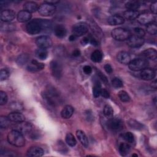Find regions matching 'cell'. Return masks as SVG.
Listing matches in <instances>:
<instances>
[{"label":"cell","instance_id":"cell-50","mask_svg":"<svg viewBox=\"0 0 157 157\" xmlns=\"http://www.w3.org/2000/svg\"><path fill=\"white\" fill-rule=\"evenodd\" d=\"M101 96L104 98H109L110 97V93L107 90L102 89L101 91Z\"/></svg>","mask_w":157,"mask_h":157},{"label":"cell","instance_id":"cell-41","mask_svg":"<svg viewBox=\"0 0 157 157\" xmlns=\"http://www.w3.org/2000/svg\"><path fill=\"white\" fill-rule=\"evenodd\" d=\"M147 31L151 34V35H155L157 33V26L155 23H151L150 24H148L147 27Z\"/></svg>","mask_w":157,"mask_h":157},{"label":"cell","instance_id":"cell-60","mask_svg":"<svg viewBox=\"0 0 157 157\" xmlns=\"http://www.w3.org/2000/svg\"><path fill=\"white\" fill-rule=\"evenodd\" d=\"M156 97H155V98H154V99H153V102H154V104H155V105H156Z\"/></svg>","mask_w":157,"mask_h":157},{"label":"cell","instance_id":"cell-20","mask_svg":"<svg viewBox=\"0 0 157 157\" xmlns=\"http://www.w3.org/2000/svg\"><path fill=\"white\" fill-rule=\"evenodd\" d=\"M8 118L11 121L15 122V123H20L24 121L25 120V116L20 113L19 112H13L8 115Z\"/></svg>","mask_w":157,"mask_h":157},{"label":"cell","instance_id":"cell-47","mask_svg":"<svg viewBox=\"0 0 157 157\" xmlns=\"http://www.w3.org/2000/svg\"><path fill=\"white\" fill-rule=\"evenodd\" d=\"M7 94L2 91H0V105H2L5 104L7 101Z\"/></svg>","mask_w":157,"mask_h":157},{"label":"cell","instance_id":"cell-59","mask_svg":"<svg viewBox=\"0 0 157 157\" xmlns=\"http://www.w3.org/2000/svg\"><path fill=\"white\" fill-rule=\"evenodd\" d=\"M76 38H77V36H75L74 34H71L70 36H69V40H70V41H74V40H75V39H76Z\"/></svg>","mask_w":157,"mask_h":157},{"label":"cell","instance_id":"cell-21","mask_svg":"<svg viewBox=\"0 0 157 157\" xmlns=\"http://www.w3.org/2000/svg\"><path fill=\"white\" fill-rule=\"evenodd\" d=\"M142 55L146 59L155 60L157 58V52L155 49L150 48L143 51L142 52Z\"/></svg>","mask_w":157,"mask_h":157},{"label":"cell","instance_id":"cell-45","mask_svg":"<svg viewBox=\"0 0 157 157\" xmlns=\"http://www.w3.org/2000/svg\"><path fill=\"white\" fill-rule=\"evenodd\" d=\"M133 33L134 36L143 37L145 36V31L143 29L139 27H136L133 29Z\"/></svg>","mask_w":157,"mask_h":157},{"label":"cell","instance_id":"cell-37","mask_svg":"<svg viewBox=\"0 0 157 157\" xmlns=\"http://www.w3.org/2000/svg\"><path fill=\"white\" fill-rule=\"evenodd\" d=\"M104 115L108 118L113 117V110L112 107L109 105H105L104 107Z\"/></svg>","mask_w":157,"mask_h":157},{"label":"cell","instance_id":"cell-48","mask_svg":"<svg viewBox=\"0 0 157 157\" xmlns=\"http://www.w3.org/2000/svg\"><path fill=\"white\" fill-rule=\"evenodd\" d=\"M97 74L98 75V77H99V78H101V80L105 83H107L108 80L107 78L106 77V76L105 75H104L100 71H97Z\"/></svg>","mask_w":157,"mask_h":157},{"label":"cell","instance_id":"cell-46","mask_svg":"<svg viewBox=\"0 0 157 157\" xmlns=\"http://www.w3.org/2000/svg\"><path fill=\"white\" fill-rule=\"evenodd\" d=\"M9 75H10V73L7 69H1V72H0V79H1V80L3 81V80H5L7 79L9 77Z\"/></svg>","mask_w":157,"mask_h":157},{"label":"cell","instance_id":"cell-34","mask_svg":"<svg viewBox=\"0 0 157 157\" xmlns=\"http://www.w3.org/2000/svg\"><path fill=\"white\" fill-rule=\"evenodd\" d=\"M102 88L101 83L99 82H96L94 83V85L93 88V95L94 98H98L101 95V91Z\"/></svg>","mask_w":157,"mask_h":157},{"label":"cell","instance_id":"cell-7","mask_svg":"<svg viewBox=\"0 0 157 157\" xmlns=\"http://www.w3.org/2000/svg\"><path fill=\"white\" fill-rule=\"evenodd\" d=\"M56 11V7L55 5H52L47 2H44L41 4L38 9L39 13L44 17L51 16Z\"/></svg>","mask_w":157,"mask_h":157},{"label":"cell","instance_id":"cell-18","mask_svg":"<svg viewBox=\"0 0 157 157\" xmlns=\"http://www.w3.org/2000/svg\"><path fill=\"white\" fill-rule=\"evenodd\" d=\"M117 60L121 64H129L131 61V57L129 53L126 52L121 51L117 54Z\"/></svg>","mask_w":157,"mask_h":157},{"label":"cell","instance_id":"cell-14","mask_svg":"<svg viewBox=\"0 0 157 157\" xmlns=\"http://www.w3.org/2000/svg\"><path fill=\"white\" fill-rule=\"evenodd\" d=\"M156 72L154 69L151 68H145L141 71L140 77L142 79L145 80H150L155 77Z\"/></svg>","mask_w":157,"mask_h":157},{"label":"cell","instance_id":"cell-55","mask_svg":"<svg viewBox=\"0 0 157 157\" xmlns=\"http://www.w3.org/2000/svg\"><path fill=\"white\" fill-rule=\"evenodd\" d=\"M86 118L88 121H92L93 120V117L91 112H90V110H87L86 112Z\"/></svg>","mask_w":157,"mask_h":157},{"label":"cell","instance_id":"cell-33","mask_svg":"<svg viewBox=\"0 0 157 157\" xmlns=\"http://www.w3.org/2000/svg\"><path fill=\"white\" fill-rule=\"evenodd\" d=\"M65 140H66V144L70 147H74L76 145L77 141L74 135L72 133H70V132L67 133L66 136Z\"/></svg>","mask_w":157,"mask_h":157},{"label":"cell","instance_id":"cell-39","mask_svg":"<svg viewBox=\"0 0 157 157\" xmlns=\"http://www.w3.org/2000/svg\"><path fill=\"white\" fill-rule=\"evenodd\" d=\"M118 97L121 101L123 102H127L130 101V96L128 93L124 90H121L118 93Z\"/></svg>","mask_w":157,"mask_h":157},{"label":"cell","instance_id":"cell-38","mask_svg":"<svg viewBox=\"0 0 157 157\" xmlns=\"http://www.w3.org/2000/svg\"><path fill=\"white\" fill-rule=\"evenodd\" d=\"M10 120L8 117L1 116L0 117V126L1 128H7L10 124Z\"/></svg>","mask_w":157,"mask_h":157},{"label":"cell","instance_id":"cell-22","mask_svg":"<svg viewBox=\"0 0 157 157\" xmlns=\"http://www.w3.org/2000/svg\"><path fill=\"white\" fill-rule=\"evenodd\" d=\"M76 136L80 142L85 147H88L89 145V142L88 138L85 134V132L81 130H77L76 131Z\"/></svg>","mask_w":157,"mask_h":157},{"label":"cell","instance_id":"cell-29","mask_svg":"<svg viewBox=\"0 0 157 157\" xmlns=\"http://www.w3.org/2000/svg\"><path fill=\"white\" fill-rule=\"evenodd\" d=\"M140 4L138 1H129L126 3L125 7L129 10L137 11V10L140 7Z\"/></svg>","mask_w":157,"mask_h":157},{"label":"cell","instance_id":"cell-2","mask_svg":"<svg viewBox=\"0 0 157 157\" xmlns=\"http://www.w3.org/2000/svg\"><path fill=\"white\" fill-rule=\"evenodd\" d=\"M42 95L48 105L55 107L57 104V98L59 97V92L55 88L49 86L46 91L42 93Z\"/></svg>","mask_w":157,"mask_h":157},{"label":"cell","instance_id":"cell-9","mask_svg":"<svg viewBox=\"0 0 157 157\" xmlns=\"http://www.w3.org/2000/svg\"><path fill=\"white\" fill-rule=\"evenodd\" d=\"M51 72L56 78H60L63 74V68L61 64L56 60H52L50 64Z\"/></svg>","mask_w":157,"mask_h":157},{"label":"cell","instance_id":"cell-17","mask_svg":"<svg viewBox=\"0 0 157 157\" xmlns=\"http://www.w3.org/2000/svg\"><path fill=\"white\" fill-rule=\"evenodd\" d=\"M44 64L42 63H40L37 60H32L31 63L27 66L26 69L28 71L31 72H36L43 69Z\"/></svg>","mask_w":157,"mask_h":157},{"label":"cell","instance_id":"cell-58","mask_svg":"<svg viewBox=\"0 0 157 157\" xmlns=\"http://www.w3.org/2000/svg\"><path fill=\"white\" fill-rule=\"evenodd\" d=\"M45 2H47V3L52 4V5H55V4L58 3L59 1H45Z\"/></svg>","mask_w":157,"mask_h":157},{"label":"cell","instance_id":"cell-25","mask_svg":"<svg viewBox=\"0 0 157 157\" xmlns=\"http://www.w3.org/2000/svg\"><path fill=\"white\" fill-rule=\"evenodd\" d=\"M24 10H26L29 13L34 12L37 10H38L39 7L37 3L33 1H28L24 4L23 5Z\"/></svg>","mask_w":157,"mask_h":157},{"label":"cell","instance_id":"cell-32","mask_svg":"<svg viewBox=\"0 0 157 157\" xmlns=\"http://www.w3.org/2000/svg\"><path fill=\"white\" fill-rule=\"evenodd\" d=\"M91 59L95 63L101 62L102 59V53L101 51L98 50H96L92 52L91 55Z\"/></svg>","mask_w":157,"mask_h":157},{"label":"cell","instance_id":"cell-53","mask_svg":"<svg viewBox=\"0 0 157 157\" xmlns=\"http://www.w3.org/2000/svg\"><path fill=\"white\" fill-rule=\"evenodd\" d=\"M81 44L82 45H85L87 44H88L90 42V37H84L80 41Z\"/></svg>","mask_w":157,"mask_h":157},{"label":"cell","instance_id":"cell-26","mask_svg":"<svg viewBox=\"0 0 157 157\" xmlns=\"http://www.w3.org/2000/svg\"><path fill=\"white\" fill-rule=\"evenodd\" d=\"M55 36L58 38H63L66 36L67 31L66 28L63 25H57L54 29Z\"/></svg>","mask_w":157,"mask_h":157},{"label":"cell","instance_id":"cell-15","mask_svg":"<svg viewBox=\"0 0 157 157\" xmlns=\"http://www.w3.org/2000/svg\"><path fill=\"white\" fill-rule=\"evenodd\" d=\"M15 17V12L12 10L6 9L1 11V20L4 22H10Z\"/></svg>","mask_w":157,"mask_h":157},{"label":"cell","instance_id":"cell-16","mask_svg":"<svg viewBox=\"0 0 157 157\" xmlns=\"http://www.w3.org/2000/svg\"><path fill=\"white\" fill-rule=\"evenodd\" d=\"M44 154V150L39 147H32L28 149L27 151V156L30 157H40Z\"/></svg>","mask_w":157,"mask_h":157},{"label":"cell","instance_id":"cell-19","mask_svg":"<svg viewBox=\"0 0 157 157\" xmlns=\"http://www.w3.org/2000/svg\"><path fill=\"white\" fill-rule=\"evenodd\" d=\"M107 22L110 25H119L124 23V19L122 16H120L119 15H113L109 17Z\"/></svg>","mask_w":157,"mask_h":157},{"label":"cell","instance_id":"cell-52","mask_svg":"<svg viewBox=\"0 0 157 157\" xmlns=\"http://www.w3.org/2000/svg\"><path fill=\"white\" fill-rule=\"evenodd\" d=\"M104 68L105 71H106V72H107L108 74H111L113 72V68L111 66V65L109 64H105Z\"/></svg>","mask_w":157,"mask_h":157},{"label":"cell","instance_id":"cell-51","mask_svg":"<svg viewBox=\"0 0 157 157\" xmlns=\"http://www.w3.org/2000/svg\"><path fill=\"white\" fill-rule=\"evenodd\" d=\"M150 10L153 13L156 14L157 12V2H154L150 5Z\"/></svg>","mask_w":157,"mask_h":157},{"label":"cell","instance_id":"cell-5","mask_svg":"<svg viewBox=\"0 0 157 157\" xmlns=\"http://www.w3.org/2000/svg\"><path fill=\"white\" fill-rule=\"evenodd\" d=\"M26 30L29 34H36L40 33L42 29V26L39 19H35L29 21L26 26Z\"/></svg>","mask_w":157,"mask_h":157},{"label":"cell","instance_id":"cell-8","mask_svg":"<svg viewBox=\"0 0 157 157\" xmlns=\"http://www.w3.org/2000/svg\"><path fill=\"white\" fill-rule=\"evenodd\" d=\"M88 31V25L85 22H79L72 27V33L77 37H80L86 34Z\"/></svg>","mask_w":157,"mask_h":157},{"label":"cell","instance_id":"cell-56","mask_svg":"<svg viewBox=\"0 0 157 157\" xmlns=\"http://www.w3.org/2000/svg\"><path fill=\"white\" fill-rule=\"evenodd\" d=\"M80 51L78 50V49H75L73 52H72V56H74V57H78V56H79L80 55Z\"/></svg>","mask_w":157,"mask_h":157},{"label":"cell","instance_id":"cell-40","mask_svg":"<svg viewBox=\"0 0 157 157\" xmlns=\"http://www.w3.org/2000/svg\"><path fill=\"white\" fill-rule=\"evenodd\" d=\"M123 138L128 143H133L134 142V136L131 132H126L123 134Z\"/></svg>","mask_w":157,"mask_h":157},{"label":"cell","instance_id":"cell-6","mask_svg":"<svg viewBox=\"0 0 157 157\" xmlns=\"http://www.w3.org/2000/svg\"><path fill=\"white\" fill-rule=\"evenodd\" d=\"M106 126L108 129L113 131H120L123 128V124L122 120L119 118H108L106 122Z\"/></svg>","mask_w":157,"mask_h":157},{"label":"cell","instance_id":"cell-30","mask_svg":"<svg viewBox=\"0 0 157 157\" xmlns=\"http://www.w3.org/2000/svg\"><path fill=\"white\" fill-rule=\"evenodd\" d=\"M128 124L130 128L136 130H141L144 128V125L142 124L133 119L129 120L128 121Z\"/></svg>","mask_w":157,"mask_h":157},{"label":"cell","instance_id":"cell-13","mask_svg":"<svg viewBox=\"0 0 157 157\" xmlns=\"http://www.w3.org/2000/svg\"><path fill=\"white\" fill-rule=\"evenodd\" d=\"M145 40L143 37H140L134 35H131L127 40V44L132 48H138L143 45Z\"/></svg>","mask_w":157,"mask_h":157},{"label":"cell","instance_id":"cell-44","mask_svg":"<svg viewBox=\"0 0 157 157\" xmlns=\"http://www.w3.org/2000/svg\"><path fill=\"white\" fill-rule=\"evenodd\" d=\"M112 85L115 88H121L123 86L122 80L117 77H115L112 80Z\"/></svg>","mask_w":157,"mask_h":157},{"label":"cell","instance_id":"cell-23","mask_svg":"<svg viewBox=\"0 0 157 157\" xmlns=\"http://www.w3.org/2000/svg\"><path fill=\"white\" fill-rule=\"evenodd\" d=\"M74 111V108L71 105H67L64 107V108L62 109L61 112V117L64 119L69 118L72 115Z\"/></svg>","mask_w":157,"mask_h":157},{"label":"cell","instance_id":"cell-49","mask_svg":"<svg viewBox=\"0 0 157 157\" xmlns=\"http://www.w3.org/2000/svg\"><path fill=\"white\" fill-rule=\"evenodd\" d=\"M83 71L85 74L90 75L92 72V68L88 65H85L83 67Z\"/></svg>","mask_w":157,"mask_h":157},{"label":"cell","instance_id":"cell-3","mask_svg":"<svg viewBox=\"0 0 157 157\" xmlns=\"http://www.w3.org/2000/svg\"><path fill=\"white\" fill-rule=\"evenodd\" d=\"M112 37L118 41H123L128 40L131 36V32L123 28H117L113 29L111 32Z\"/></svg>","mask_w":157,"mask_h":157},{"label":"cell","instance_id":"cell-11","mask_svg":"<svg viewBox=\"0 0 157 157\" xmlns=\"http://www.w3.org/2000/svg\"><path fill=\"white\" fill-rule=\"evenodd\" d=\"M13 129H15L21 133L27 134L31 132L33 129V125L28 122L22 121L20 123H17V124L14 126Z\"/></svg>","mask_w":157,"mask_h":157},{"label":"cell","instance_id":"cell-4","mask_svg":"<svg viewBox=\"0 0 157 157\" xmlns=\"http://www.w3.org/2000/svg\"><path fill=\"white\" fill-rule=\"evenodd\" d=\"M128 64L131 70L134 71H139L147 68L148 65V62L145 59L135 58L131 60Z\"/></svg>","mask_w":157,"mask_h":157},{"label":"cell","instance_id":"cell-31","mask_svg":"<svg viewBox=\"0 0 157 157\" xmlns=\"http://www.w3.org/2000/svg\"><path fill=\"white\" fill-rule=\"evenodd\" d=\"M35 54L36 56L41 60L45 59L48 56L47 50L45 48H39L38 49H37L35 52Z\"/></svg>","mask_w":157,"mask_h":157},{"label":"cell","instance_id":"cell-57","mask_svg":"<svg viewBox=\"0 0 157 157\" xmlns=\"http://www.w3.org/2000/svg\"><path fill=\"white\" fill-rule=\"evenodd\" d=\"M150 86H151V87L152 88L156 89V88H157V82H156V80H153V81L151 83Z\"/></svg>","mask_w":157,"mask_h":157},{"label":"cell","instance_id":"cell-27","mask_svg":"<svg viewBox=\"0 0 157 157\" xmlns=\"http://www.w3.org/2000/svg\"><path fill=\"white\" fill-rule=\"evenodd\" d=\"M139 15V14L137 11L127 10L126 11L123 12V15L122 17L124 18V19H126L128 20H132L137 18Z\"/></svg>","mask_w":157,"mask_h":157},{"label":"cell","instance_id":"cell-28","mask_svg":"<svg viewBox=\"0 0 157 157\" xmlns=\"http://www.w3.org/2000/svg\"><path fill=\"white\" fill-rule=\"evenodd\" d=\"M119 152L120 154L123 156H126L131 150V146L128 143H121L119 145Z\"/></svg>","mask_w":157,"mask_h":157},{"label":"cell","instance_id":"cell-54","mask_svg":"<svg viewBox=\"0 0 157 157\" xmlns=\"http://www.w3.org/2000/svg\"><path fill=\"white\" fill-rule=\"evenodd\" d=\"M89 37H90V42L93 45L96 46V45H98V42L96 39H94L93 37H91V36H89Z\"/></svg>","mask_w":157,"mask_h":157},{"label":"cell","instance_id":"cell-43","mask_svg":"<svg viewBox=\"0 0 157 157\" xmlns=\"http://www.w3.org/2000/svg\"><path fill=\"white\" fill-rule=\"evenodd\" d=\"M39 20L41 25L42 30H48L51 28L52 24L50 21L47 20H43V19H39Z\"/></svg>","mask_w":157,"mask_h":157},{"label":"cell","instance_id":"cell-1","mask_svg":"<svg viewBox=\"0 0 157 157\" xmlns=\"http://www.w3.org/2000/svg\"><path fill=\"white\" fill-rule=\"evenodd\" d=\"M7 140L9 144L17 147H23L25 144L23 134L15 129H13L9 132L7 134Z\"/></svg>","mask_w":157,"mask_h":157},{"label":"cell","instance_id":"cell-12","mask_svg":"<svg viewBox=\"0 0 157 157\" xmlns=\"http://www.w3.org/2000/svg\"><path fill=\"white\" fill-rule=\"evenodd\" d=\"M153 14L149 12H144L139 14L137 18V21L142 25H148L153 23L155 20Z\"/></svg>","mask_w":157,"mask_h":157},{"label":"cell","instance_id":"cell-35","mask_svg":"<svg viewBox=\"0 0 157 157\" xmlns=\"http://www.w3.org/2000/svg\"><path fill=\"white\" fill-rule=\"evenodd\" d=\"M1 29L4 31H11L15 29V25L10 22H4L1 25Z\"/></svg>","mask_w":157,"mask_h":157},{"label":"cell","instance_id":"cell-10","mask_svg":"<svg viewBox=\"0 0 157 157\" xmlns=\"http://www.w3.org/2000/svg\"><path fill=\"white\" fill-rule=\"evenodd\" d=\"M36 44L39 48H47L52 46V40L47 36H41L36 38Z\"/></svg>","mask_w":157,"mask_h":157},{"label":"cell","instance_id":"cell-36","mask_svg":"<svg viewBox=\"0 0 157 157\" xmlns=\"http://www.w3.org/2000/svg\"><path fill=\"white\" fill-rule=\"evenodd\" d=\"M9 107L12 110H14V112H19L23 109V105H22V104L17 101L12 102Z\"/></svg>","mask_w":157,"mask_h":157},{"label":"cell","instance_id":"cell-42","mask_svg":"<svg viewBox=\"0 0 157 157\" xmlns=\"http://www.w3.org/2000/svg\"><path fill=\"white\" fill-rule=\"evenodd\" d=\"M28 59L29 56L27 54H22L17 58V62L19 65H23L28 62Z\"/></svg>","mask_w":157,"mask_h":157},{"label":"cell","instance_id":"cell-24","mask_svg":"<svg viewBox=\"0 0 157 157\" xmlns=\"http://www.w3.org/2000/svg\"><path fill=\"white\" fill-rule=\"evenodd\" d=\"M31 18V13L26 10H21L17 14V20L19 22H26Z\"/></svg>","mask_w":157,"mask_h":157}]
</instances>
